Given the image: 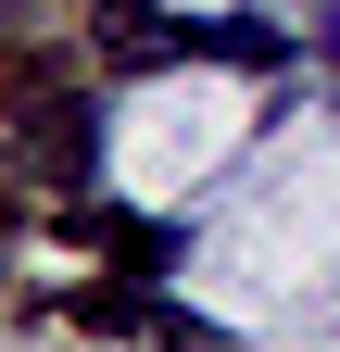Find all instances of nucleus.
<instances>
[]
</instances>
